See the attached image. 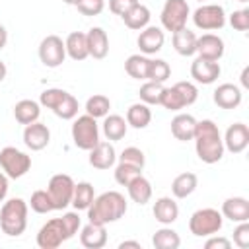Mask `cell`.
I'll return each mask as SVG.
<instances>
[{
	"label": "cell",
	"instance_id": "cell-39",
	"mask_svg": "<svg viewBox=\"0 0 249 249\" xmlns=\"http://www.w3.org/2000/svg\"><path fill=\"white\" fill-rule=\"evenodd\" d=\"M161 91H163V86H161V84L148 80V82L142 84V88H140V99H142V103H146V105H160Z\"/></svg>",
	"mask_w": 249,
	"mask_h": 249
},
{
	"label": "cell",
	"instance_id": "cell-57",
	"mask_svg": "<svg viewBox=\"0 0 249 249\" xmlns=\"http://www.w3.org/2000/svg\"><path fill=\"white\" fill-rule=\"evenodd\" d=\"M237 2H247V0H237Z\"/></svg>",
	"mask_w": 249,
	"mask_h": 249
},
{
	"label": "cell",
	"instance_id": "cell-6",
	"mask_svg": "<svg viewBox=\"0 0 249 249\" xmlns=\"http://www.w3.org/2000/svg\"><path fill=\"white\" fill-rule=\"evenodd\" d=\"M72 140L80 150L89 152L97 142H99V128L93 117H89L88 113L78 117L72 124Z\"/></svg>",
	"mask_w": 249,
	"mask_h": 249
},
{
	"label": "cell",
	"instance_id": "cell-1",
	"mask_svg": "<svg viewBox=\"0 0 249 249\" xmlns=\"http://www.w3.org/2000/svg\"><path fill=\"white\" fill-rule=\"evenodd\" d=\"M195 148H196V156L200 158V161L204 163H216L222 160L224 156V140L222 134L218 130V124L210 119H202L196 121V128H195Z\"/></svg>",
	"mask_w": 249,
	"mask_h": 249
},
{
	"label": "cell",
	"instance_id": "cell-36",
	"mask_svg": "<svg viewBox=\"0 0 249 249\" xmlns=\"http://www.w3.org/2000/svg\"><path fill=\"white\" fill-rule=\"evenodd\" d=\"M109 109H111V101H109L107 95L95 93V95H91V97L86 101V113H88L89 117H93V119L105 117V115L109 113Z\"/></svg>",
	"mask_w": 249,
	"mask_h": 249
},
{
	"label": "cell",
	"instance_id": "cell-43",
	"mask_svg": "<svg viewBox=\"0 0 249 249\" xmlns=\"http://www.w3.org/2000/svg\"><path fill=\"white\" fill-rule=\"evenodd\" d=\"M64 89H58V88H49V89H45L43 93H41V97H39V103L43 105V107H47V109H54L56 105H58V101L64 97Z\"/></svg>",
	"mask_w": 249,
	"mask_h": 249
},
{
	"label": "cell",
	"instance_id": "cell-22",
	"mask_svg": "<svg viewBox=\"0 0 249 249\" xmlns=\"http://www.w3.org/2000/svg\"><path fill=\"white\" fill-rule=\"evenodd\" d=\"M195 128H196V119L193 115H189V113H179L171 121V134L181 142L193 140Z\"/></svg>",
	"mask_w": 249,
	"mask_h": 249
},
{
	"label": "cell",
	"instance_id": "cell-21",
	"mask_svg": "<svg viewBox=\"0 0 249 249\" xmlns=\"http://www.w3.org/2000/svg\"><path fill=\"white\" fill-rule=\"evenodd\" d=\"M80 243L86 247V249H101L105 243H107V231H105V226L101 224H88L82 228L80 231Z\"/></svg>",
	"mask_w": 249,
	"mask_h": 249
},
{
	"label": "cell",
	"instance_id": "cell-8",
	"mask_svg": "<svg viewBox=\"0 0 249 249\" xmlns=\"http://www.w3.org/2000/svg\"><path fill=\"white\" fill-rule=\"evenodd\" d=\"M74 179L66 173H56L51 177L47 193L53 200L54 210H64L72 202V193H74Z\"/></svg>",
	"mask_w": 249,
	"mask_h": 249
},
{
	"label": "cell",
	"instance_id": "cell-34",
	"mask_svg": "<svg viewBox=\"0 0 249 249\" xmlns=\"http://www.w3.org/2000/svg\"><path fill=\"white\" fill-rule=\"evenodd\" d=\"M148 62L150 58L146 54H130L124 62V70L130 78L136 80H146V70H148Z\"/></svg>",
	"mask_w": 249,
	"mask_h": 249
},
{
	"label": "cell",
	"instance_id": "cell-25",
	"mask_svg": "<svg viewBox=\"0 0 249 249\" xmlns=\"http://www.w3.org/2000/svg\"><path fill=\"white\" fill-rule=\"evenodd\" d=\"M173 49L181 56H193L196 53V35H195V31H191L187 27L175 31L173 33Z\"/></svg>",
	"mask_w": 249,
	"mask_h": 249
},
{
	"label": "cell",
	"instance_id": "cell-13",
	"mask_svg": "<svg viewBox=\"0 0 249 249\" xmlns=\"http://www.w3.org/2000/svg\"><path fill=\"white\" fill-rule=\"evenodd\" d=\"M49 140H51V130L47 124L35 121L31 124H25L23 128V144L33 150V152H39L43 148L49 146Z\"/></svg>",
	"mask_w": 249,
	"mask_h": 249
},
{
	"label": "cell",
	"instance_id": "cell-12",
	"mask_svg": "<svg viewBox=\"0 0 249 249\" xmlns=\"http://www.w3.org/2000/svg\"><path fill=\"white\" fill-rule=\"evenodd\" d=\"M224 150H230L231 154H241L249 146V128L243 123H233L228 126L224 134Z\"/></svg>",
	"mask_w": 249,
	"mask_h": 249
},
{
	"label": "cell",
	"instance_id": "cell-54",
	"mask_svg": "<svg viewBox=\"0 0 249 249\" xmlns=\"http://www.w3.org/2000/svg\"><path fill=\"white\" fill-rule=\"evenodd\" d=\"M119 247H121V249H124V247H134V249H140V243H138V241H121V243H119Z\"/></svg>",
	"mask_w": 249,
	"mask_h": 249
},
{
	"label": "cell",
	"instance_id": "cell-23",
	"mask_svg": "<svg viewBox=\"0 0 249 249\" xmlns=\"http://www.w3.org/2000/svg\"><path fill=\"white\" fill-rule=\"evenodd\" d=\"M154 218L160 224H163V226L173 224L179 218V206H177V202L171 196H160L154 202Z\"/></svg>",
	"mask_w": 249,
	"mask_h": 249
},
{
	"label": "cell",
	"instance_id": "cell-38",
	"mask_svg": "<svg viewBox=\"0 0 249 249\" xmlns=\"http://www.w3.org/2000/svg\"><path fill=\"white\" fill-rule=\"evenodd\" d=\"M160 105H161V107H165V109H169V111H179V109L187 107V105H185L183 95L179 93V89H177L175 86H171V88H163V91H161V99H160Z\"/></svg>",
	"mask_w": 249,
	"mask_h": 249
},
{
	"label": "cell",
	"instance_id": "cell-37",
	"mask_svg": "<svg viewBox=\"0 0 249 249\" xmlns=\"http://www.w3.org/2000/svg\"><path fill=\"white\" fill-rule=\"evenodd\" d=\"M53 113L58 117V119H64V121H70L78 115V99L72 95V93H64V97L58 101V105L53 109Z\"/></svg>",
	"mask_w": 249,
	"mask_h": 249
},
{
	"label": "cell",
	"instance_id": "cell-28",
	"mask_svg": "<svg viewBox=\"0 0 249 249\" xmlns=\"http://www.w3.org/2000/svg\"><path fill=\"white\" fill-rule=\"evenodd\" d=\"M126 128H128L126 119H123L121 115H105L103 117V134L107 140L115 142V140L124 138Z\"/></svg>",
	"mask_w": 249,
	"mask_h": 249
},
{
	"label": "cell",
	"instance_id": "cell-29",
	"mask_svg": "<svg viewBox=\"0 0 249 249\" xmlns=\"http://www.w3.org/2000/svg\"><path fill=\"white\" fill-rule=\"evenodd\" d=\"M196 185H198V177H196L195 173L187 171V173H181V175H177V177L173 179V183H171V193H173L175 198H187L189 195L195 193Z\"/></svg>",
	"mask_w": 249,
	"mask_h": 249
},
{
	"label": "cell",
	"instance_id": "cell-47",
	"mask_svg": "<svg viewBox=\"0 0 249 249\" xmlns=\"http://www.w3.org/2000/svg\"><path fill=\"white\" fill-rule=\"evenodd\" d=\"M233 243L239 249L249 247V224L247 222H239V226L233 230Z\"/></svg>",
	"mask_w": 249,
	"mask_h": 249
},
{
	"label": "cell",
	"instance_id": "cell-19",
	"mask_svg": "<svg viewBox=\"0 0 249 249\" xmlns=\"http://www.w3.org/2000/svg\"><path fill=\"white\" fill-rule=\"evenodd\" d=\"M241 89L235 84H220L214 89V103L220 109H235L241 103Z\"/></svg>",
	"mask_w": 249,
	"mask_h": 249
},
{
	"label": "cell",
	"instance_id": "cell-44",
	"mask_svg": "<svg viewBox=\"0 0 249 249\" xmlns=\"http://www.w3.org/2000/svg\"><path fill=\"white\" fill-rule=\"evenodd\" d=\"M76 8L84 16H99L105 8V0H80Z\"/></svg>",
	"mask_w": 249,
	"mask_h": 249
},
{
	"label": "cell",
	"instance_id": "cell-7",
	"mask_svg": "<svg viewBox=\"0 0 249 249\" xmlns=\"http://www.w3.org/2000/svg\"><path fill=\"white\" fill-rule=\"evenodd\" d=\"M189 14H191V8H189L187 0H165L160 19H161L163 29L175 33V31L187 27Z\"/></svg>",
	"mask_w": 249,
	"mask_h": 249
},
{
	"label": "cell",
	"instance_id": "cell-9",
	"mask_svg": "<svg viewBox=\"0 0 249 249\" xmlns=\"http://www.w3.org/2000/svg\"><path fill=\"white\" fill-rule=\"evenodd\" d=\"M193 23L202 31L222 29L226 25V12L220 4H204L198 6L193 14Z\"/></svg>",
	"mask_w": 249,
	"mask_h": 249
},
{
	"label": "cell",
	"instance_id": "cell-35",
	"mask_svg": "<svg viewBox=\"0 0 249 249\" xmlns=\"http://www.w3.org/2000/svg\"><path fill=\"white\" fill-rule=\"evenodd\" d=\"M169 76H171V68H169V64L163 58H150L148 70H146V80L163 84Z\"/></svg>",
	"mask_w": 249,
	"mask_h": 249
},
{
	"label": "cell",
	"instance_id": "cell-16",
	"mask_svg": "<svg viewBox=\"0 0 249 249\" xmlns=\"http://www.w3.org/2000/svg\"><path fill=\"white\" fill-rule=\"evenodd\" d=\"M224 41L222 37L214 35V33H204L200 37H196V53L200 58L206 60H220L224 56Z\"/></svg>",
	"mask_w": 249,
	"mask_h": 249
},
{
	"label": "cell",
	"instance_id": "cell-58",
	"mask_svg": "<svg viewBox=\"0 0 249 249\" xmlns=\"http://www.w3.org/2000/svg\"><path fill=\"white\" fill-rule=\"evenodd\" d=\"M198 2H204V0H198Z\"/></svg>",
	"mask_w": 249,
	"mask_h": 249
},
{
	"label": "cell",
	"instance_id": "cell-24",
	"mask_svg": "<svg viewBox=\"0 0 249 249\" xmlns=\"http://www.w3.org/2000/svg\"><path fill=\"white\" fill-rule=\"evenodd\" d=\"M64 49H66V54L72 58V60H86L89 56V51H88V39H86V33L82 31H72L66 41H64Z\"/></svg>",
	"mask_w": 249,
	"mask_h": 249
},
{
	"label": "cell",
	"instance_id": "cell-26",
	"mask_svg": "<svg viewBox=\"0 0 249 249\" xmlns=\"http://www.w3.org/2000/svg\"><path fill=\"white\" fill-rule=\"evenodd\" d=\"M39 115H41V107L33 99H21L14 105V117L19 124H31L39 119Z\"/></svg>",
	"mask_w": 249,
	"mask_h": 249
},
{
	"label": "cell",
	"instance_id": "cell-51",
	"mask_svg": "<svg viewBox=\"0 0 249 249\" xmlns=\"http://www.w3.org/2000/svg\"><path fill=\"white\" fill-rule=\"evenodd\" d=\"M6 195H8V175L0 171V202H4Z\"/></svg>",
	"mask_w": 249,
	"mask_h": 249
},
{
	"label": "cell",
	"instance_id": "cell-49",
	"mask_svg": "<svg viewBox=\"0 0 249 249\" xmlns=\"http://www.w3.org/2000/svg\"><path fill=\"white\" fill-rule=\"evenodd\" d=\"M138 0H109V10L115 14V16H124L132 6H136Z\"/></svg>",
	"mask_w": 249,
	"mask_h": 249
},
{
	"label": "cell",
	"instance_id": "cell-20",
	"mask_svg": "<svg viewBox=\"0 0 249 249\" xmlns=\"http://www.w3.org/2000/svg\"><path fill=\"white\" fill-rule=\"evenodd\" d=\"M86 39H88V51H89V56L101 60L107 56L109 53V37L105 33V29L101 27H91L88 33H86Z\"/></svg>",
	"mask_w": 249,
	"mask_h": 249
},
{
	"label": "cell",
	"instance_id": "cell-41",
	"mask_svg": "<svg viewBox=\"0 0 249 249\" xmlns=\"http://www.w3.org/2000/svg\"><path fill=\"white\" fill-rule=\"evenodd\" d=\"M29 206H31V210H33V212H37V214H47V212L54 210V206H53V200H51L49 193H47V191H41V189H39V191H35V193L31 195Z\"/></svg>",
	"mask_w": 249,
	"mask_h": 249
},
{
	"label": "cell",
	"instance_id": "cell-27",
	"mask_svg": "<svg viewBox=\"0 0 249 249\" xmlns=\"http://www.w3.org/2000/svg\"><path fill=\"white\" fill-rule=\"evenodd\" d=\"M150 10H148V6H144V4H136V6H132L124 16H123V21H124V25L128 27V29H136V31H140V29H144L148 23H150Z\"/></svg>",
	"mask_w": 249,
	"mask_h": 249
},
{
	"label": "cell",
	"instance_id": "cell-14",
	"mask_svg": "<svg viewBox=\"0 0 249 249\" xmlns=\"http://www.w3.org/2000/svg\"><path fill=\"white\" fill-rule=\"evenodd\" d=\"M220 64L218 60H206V58H195L193 64H191V76L195 78V82L202 84V86H208V84H214L220 76Z\"/></svg>",
	"mask_w": 249,
	"mask_h": 249
},
{
	"label": "cell",
	"instance_id": "cell-42",
	"mask_svg": "<svg viewBox=\"0 0 249 249\" xmlns=\"http://www.w3.org/2000/svg\"><path fill=\"white\" fill-rule=\"evenodd\" d=\"M119 161H124V163H130V165H136L140 169H144V163H146V158H144V152L136 146H128L121 152L119 156Z\"/></svg>",
	"mask_w": 249,
	"mask_h": 249
},
{
	"label": "cell",
	"instance_id": "cell-56",
	"mask_svg": "<svg viewBox=\"0 0 249 249\" xmlns=\"http://www.w3.org/2000/svg\"><path fill=\"white\" fill-rule=\"evenodd\" d=\"M62 2H64V4H70V6H76L80 0H62Z\"/></svg>",
	"mask_w": 249,
	"mask_h": 249
},
{
	"label": "cell",
	"instance_id": "cell-32",
	"mask_svg": "<svg viewBox=\"0 0 249 249\" xmlns=\"http://www.w3.org/2000/svg\"><path fill=\"white\" fill-rule=\"evenodd\" d=\"M95 198V193H93V185L88 183V181H82V183H76L74 185V193H72V206L76 210H88V206L91 204V200Z\"/></svg>",
	"mask_w": 249,
	"mask_h": 249
},
{
	"label": "cell",
	"instance_id": "cell-45",
	"mask_svg": "<svg viewBox=\"0 0 249 249\" xmlns=\"http://www.w3.org/2000/svg\"><path fill=\"white\" fill-rule=\"evenodd\" d=\"M177 89H179V93L183 95V99H185V105H193L195 101H196V97H198V89H196V86L193 84V82H177V84H173Z\"/></svg>",
	"mask_w": 249,
	"mask_h": 249
},
{
	"label": "cell",
	"instance_id": "cell-31",
	"mask_svg": "<svg viewBox=\"0 0 249 249\" xmlns=\"http://www.w3.org/2000/svg\"><path fill=\"white\" fill-rule=\"evenodd\" d=\"M152 121V111L146 103H132L126 111V124L132 128H146Z\"/></svg>",
	"mask_w": 249,
	"mask_h": 249
},
{
	"label": "cell",
	"instance_id": "cell-46",
	"mask_svg": "<svg viewBox=\"0 0 249 249\" xmlns=\"http://www.w3.org/2000/svg\"><path fill=\"white\" fill-rule=\"evenodd\" d=\"M230 25L237 31H247L249 29V10L243 8V10H235L231 16H230Z\"/></svg>",
	"mask_w": 249,
	"mask_h": 249
},
{
	"label": "cell",
	"instance_id": "cell-40",
	"mask_svg": "<svg viewBox=\"0 0 249 249\" xmlns=\"http://www.w3.org/2000/svg\"><path fill=\"white\" fill-rule=\"evenodd\" d=\"M142 175V169L136 167V165H130V163H124V161H119V165L115 167V181L123 187H126L134 177Z\"/></svg>",
	"mask_w": 249,
	"mask_h": 249
},
{
	"label": "cell",
	"instance_id": "cell-2",
	"mask_svg": "<svg viewBox=\"0 0 249 249\" xmlns=\"http://www.w3.org/2000/svg\"><path fill=\"white\" fill-rule=\"evenodd\" d=\"M124 212H126L124 196L117 191H107L91 200V204L88 206V220L91 224L105 226V224L121 220L124 216Z\"/></svg>",
	"mask_w": 249,
	"mask_h": 249
},
{
	"label": "cell",
	"instance_id": "cell-52",
	"mask_svg": "<svg viewBox=\"0 0 249 249\" xmlns=\"http://www.w3.org/2000/svg\"><path fill=\"white\" fill-rule=\"evenodd\" d=\"M6 43H8V31H6V27L0 23V51L6 47Z\"/></svg>",
	"mask_w": 249,
	"mask_h": 249
},
{
	"label": "cell",
	"instance_id": "cell-48",
	"mask_svg": "<svg viewBox=\"0 0 249 249\" xmlns=\"http://www.w3.org/2000/svg\"><path fill=\"white\" fill-rule=\"evenodd\" d=\"M62 222H64V228L68 231L70 237H74L80 230V216H78V210L76 212H66L62 214Z\"/></svg>",
	"mask_w": 249,
	"mask_h": 249
},
{
	"label": "cell",
	"instance_id": "cell-30",
	"mask_svg": "<svg viewBox=\"0 0 249 249\" xmlns=\"http://www.w3.org/2000/svg\"><path fill=\"white\" fill-rule=\"evenodd\" d=\"M126 189H128V196H130L132 202H136V204H146V202L152 198V185H150V181H148L144 175L134 177V179L126 185Z\"/></svg>",
	"mask_w": 249,
	"mask_h": 249
},
{
	"label": "cell",
	"instance_id": "cell-15",
	"mask_svg": "<svg viewBox=\"0 0 249 249\" xmlns=\"http://www.w3.org/2000/svg\"><path fill=\"white\" fill-rule=\"evenodd\" d=\"M163 41H165V35L156 25H146L144 29H140V35L136 39L142 54H156L158 51H161Z\"/></svg>",
	"mask_w": 249,
	"mask_h": 249
},
{
	"label": "cell",
	"instance_id": "cell-17",
	"mask_svg": "<svg viewBox=\"0 0 249 249\" xmlns=\"http://www.w3.org/2000/svg\"><path fill=\"white\" fill-rule=\"evenodd\" d=\"M117 161V152L111 142H97L89 150V165L95 169H109Z\"/></svg>",
	"mask_w": 249,
	"mask_h": 249
},
{
	"label": "cell",
	"instance_id": "cell-53",
	"mask_svg": "<svg viewBox=\"0 0 249 249\" xmlns=\"http://www.w3.org/2000/svg\"><path fill=\"white\" fill-rule=\"evenodd\" d=\"M241 86L243 88H249V66H245L243 72H241Z\"/></svg>",
	"mask_w": 249,
	"mask_h": 249
},
{
	"label": "cell",
	"instance_id": "cell-4",
	"mask_svg": "<svg viewBox=\"0 0 249 249\" xmlns=\"http://www.w3.org/2000/svg\"><path fill=\"white\" fill-rule=\"evenodd\" d=\"M222 222H224V216L216 208H200L191 214L189 230L196 237H208L222 230Z\"/></svg>",
	"mask_w": 249,
	"mask_h": 249
},
{
	"label": "cell",
	"instance_id": "cell-33",
	"mask_svg": "<svg viewBox=\"0 0 249 249\" xmlns=\"http://www.w3.org/2000/svg\"><path fill=\"white\" fill-rule=\"evenodd\" d=\"M152 245L156 249H177L181 245V237L175 230L171 228H160L152 235Z\"/></svg>",
	"mask_w": 249,
	"mask_h": 249
},
{
	"label": "cell",
	"instance_id": "cell-55",
	"mask_svg": "<svg viewBox=\"0 0 249 249\" xmlns=\"http://www.w3.org/2000/svg\"><path fill=\"white\" fill-rule=\"evenodd\" d=\"M6 74H8V68H6V64L0 60V82L6 78Z\"/></svg>",
	"mask_w": 249,
	"mask_h": 249
},
{
	"label": "cell",
	"instance_id": "cell-18",
	"mask_svg": "<svg viewBox=\"0 0 249 249\" xmlns=\"http://www.w3.org/2000/svg\"><path fill=\"white\" fill-rule=\"evenodd\" d=\"M222 216L231 222H247L249 220V200L243 196H230L222 202Z\"/></svg>",
	"mask_w": 249,
	"mask_h": 249
},
{
	"label": "cell",
	"instance_id": "cell-10",
	"mask_svg": "<svg viewBox=\"0 0 249 249\" xmlns=\"http://www.w3.org/2000/svg\"><path fill=\"white\" fill-rule=\"evenodd\" d=\"M66 239H70L62 218H53L47 224H43V228L37 233V245L41 249H56L60 247Z\"/></svg>",
	"mask_w": 249,
	"mask_h": 249
},
{
	"label": "cell",
	"instance_id": "cell-11",
	"mask_svg": "<svg viewBox=\"0 0 249 249\" xmlns=\"http://www.w3.org/2000/svg\"><path fill=\"white\" fill-rule=\"evenodd\" d=\"M39 58L47 68H56L66 58L64 41L58 35H47L39 45Z\"/></svg>",
	"mask_w": 249,
	"mask_h": 249
},
{
	"label": "cell",
	"instance_id": "cell-3",
	"mask_svg": "<svg viewBox=\"0 0 249 249\" xmlns=\"http://www.w3.org/2000/svg\"><path fill=\"white\" fill-rule=\"evenodd\" d=\"M27 202L23 198H10L0 210V228L6 235L18 237L27 228Z\"/></svg>",
	"mask_w": 249,
	"mask_h": 249
},
{
	"label": "cell",
	"instance_id": "cell-5",
	"mask_svg": "<svg viewBox=\"0 0 249 249\" xmlns=\"http://www.w3.org/2000/svg\"><path fill=\"white\" fill-rule=\"evenodd\" d=\"M0 167L10 179H19L29 171L31 158L14 146H6L0 150Z\"/></svg>",
	"mask_w": 249,
	"mask_h": 249
},
{
	"label": "cell",
	"instance_id": "cell-50",
	"mask_svg": "<svg viewBox=\"0 0 249 249\" xmlns=\"http://www.w3.org/2000/svg\"><path fill=\"white\" fill-rule=\"evenodd\" d=\"M210 237V235H208ZM206 249H230L231 247V241L226 239V237H210L206 243H204Z\"/></svg>",
	"mask_w": 249,
	"mask_h": 249
}]
</instances>
